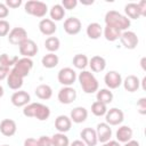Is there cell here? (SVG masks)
I'll use <instances>...</instances> for the list:
<instances>
[{
	"label": "cell",
	"instance_id": "cb8c5ba5",
	"mask_svg": "<svg viewBox=\"0 0 146 146\" xmlns=\"http://www.w3.org/2000/svg\"><path fill=\"white\" fill-rule=\"evenodd\" d=\"M35 92V96L40 99H43V100H47V99H50L51 96H52V89L49 84H40L35 88L34 90Z\"/></svg>",
	"mask_w": 146,
	"mask_h": 146
},
{
	"label": "cell",
	"instance_id": "8fae6325",
	"mask_svg": "<svg viewBox=\"0 0 146 146\" xmlns=\"http://www.w3.org/2000/svg\"><path fill=\"white\" fill-rule=\"evenodd\" d=\"M57 98H58L59 103H62V104H66V105L67 104H71L76 98V91L72 87H63L58 91Z\"/></svg>",
	"mask_w": 146,
	"mask_h": 146
},
{
	"label": "cell",
	"instance_id": "d4e9b609",
	"mask_svg": "<svg viewBox=\"0 0 146 146\" xmlns=\"http://www.w3.org/2000/svg\"><path fill=\"white\" fill-rule=\"evenodd\" d=\"M23 80L24 79H22L21 76H18L17 74H15L14 72L10 71L7 76V86L13 90H18L23 86Z\"/></svg>",
	"mask_w": 146,
	"mask_h": 146
},
{
	"label": "cell",
	"instance_id": "277c9868",
	"mask_svg": "<svg viewBox=\"0 0 146 146\" xmlns=\"http://www.w3.org/2000/svg\"><path fill=\"white\" fill-rule=\"evenodd\" d=\"M25 13L29 15H32L34 17H44L46 14L48 13V6L42 2V1H36V0H30L25 3L24 6Z\"/></svg>",
	"mask_w": 146,
	"mask_h": 146
},
{
	"label": "cell",
	"instance_id": "7a4b0ae2",
	"mask_svg": "<svg viewBox=\"0 0 146 146\" xmlns=\"http://www.w3.org/2000/svg\"><path fill=\"white\" fill-rule=\"evenodd\" d=\"M105 24L110 26H114L122 32V31H127V29H129L131 23L130 19L127 16L122 15L121 13L116 10H110L105 15Z\"/></svg>",
	"mask_w": 146,
	"mask_h": 146
},
{
	"label": "cell",
	"instance_id": "7c38bea8",
	"mask_svg": "<svg viewBox=\"0 0 146 146\" xmlns=\"http://www.w3.org/2000/svg\"><path fill=\"white\" fill-rule=\"evenodd\" d=\"M104 82L108 89H116L122 84V76L117 71H110L105 74Z\"/></svg>",
	"mask_w": 146,
	"mask_h": 146
},
{
	"label": "cell",
	"instance_id": "ba28073f",
	"mask_svg": "<svg viewBox=\"0 0 146 146\" xmlns=\"http://www.w3.org/2000/svg\"><path fill=\"white\" fill-rule=\"evenodd\" d=\"M124 114L120 108L113 107L111 110H107L105 114V121L108 125H119L123 122Z\"/></svg>",
	"mask_w": 146,
	"mask_h": 146
},
{
	"label": "cell",
	"instance_id": "f6af8a7d",
	"mask_svg": "<svg viewBox=\"0 0 146 146\" xmlns=\"http://www.w3.org/2000/svg\"><path fill=\"white\" fill-rule=\"evenodd\" d=\"M24 146H38V140L35 138H26L24 140Z\"/></svg>",
	"mask_w": 146,
	"mask_h": 146
},
{
	"label": "cell",
	"instance_id": "60d3db41",
	"mask_svg": "<svg viewBox=\"0 0 146 146\" xmlns=\"http://www.w3.org/2000/svg\"><path fill=\"white\" fill-rule=\"evenodd\" d=\"M8 15H9V9H8V7L6 6V3L0 2V19L6 18Z\"/></svg>",
	"mask_w": 146,
	"mask_h": 146
},
{
	"label": "cell",
	"instance_id": "52a82bcc",
	"mask_svg": "<svg viewBox=\"0 0 146 146\" xmlns=\"http://www.w3.org/2000/svg\"><path fill=\"white\" fill-rule=\"evenodd\" d=\"M120 41L125 49H130V50L135 49L139 42L137 34L132 31H123L120 35Z\"/></svg>",
	"mask_w": 146,
	"mask_h": 146
},
{
	"label": "cell",
	"instance_id": "ee69618b",
	"mask_svg": "<svg viewBox=\"0 0 146 146\" xmlns=\"http://www.w3.org/2000/svg\"><path fill=\"white\" fill-rule=\"evenodd\" d=\"M137 5H138L139 11H140V15H141V16H146V1H145V0H141V1L138 2Z\"/></svg>",
	"mask_w": 146,
	"mask_h": 146
},
{
	"label": "cell",
	"instance_id": "6da1fadb",
	"mask_svg": "<svg viewBox=\"0 0 146 146\" xmlns=\"http://www.w3.org/2000/svg\"><path fill=\"white\" fill-rule=\"evenodd\" d=\"M23 114L26 117H35L39 121H46L50 116V110L41 103H30L24 106Z\"/></svg>",
	"mask_w": 146,
	"mask_h": 146
},
{
	"label": "cell",
	"instance_id": "484cf974",
	"mask_svg": "<svg viewBox=\"0 0 146 146\" xmlns=\"http://www.w3.org/2000/svg\"><path fill=\"white\" fill-rule=\"evenodd\" d=\"M87 35L92 39V40H97L100 38L102 33H103V27L100 26L99 23H90L88 26H87Z\"/></svg>",
	"mask_w": 146,
	"mask_h": 146
},
{
	"label": "cell",
	"instance_id": "7dc6e473",
	"mask_svg": "<svg viewBox=\"0 0 146 146\" xmlns=\"http://www.w3.org/2000/svg\"><path fill=\"white\" fill-rule=\"evenodd\" d=\"M124 146H139V143L137 140H129L127 143H124Z\"/></svg>",
	"mask_w": 146,
	"mask_h": 146
},
{
	"label": "cell",
	"instance_id": "603a6c76",
	"mask_svg": "<svg viewBox=\"0 0 146 146\" xmlns=\"http://www.w3.org/2000/svg\"><path fill=\"white\" fill-rule=\"evenodd\" d=\"M132 129L129 125H121L116 130V139L119 143H127L132 138Z\"/></svg>",
	"mask_w": 146,
	"mask_h": 146
},
{
	"label": "cell",
	"instance_id": "681fc988",
	"mask_svg": "<svg viewBox=\"0 0 146 146\" xmlns=\"http://www.w3.org/2000/svg\"><path fill=\"white\" fill-rule=\"evenodd\" d=\"M3 94H5V90H3V87L0 84V98L3 96Z\"/></svg>",
	"mask_w": 146,
	"mask_h": 146
},
{
	"label": "cell",
	"instance_id": "836d02e7",
	"mask_svg": "<svg viewBox=\"0 0 146 146\" xmlns=\"http://www.w3.org/2000/svg\"><path fill=\"white\" fill-rule=\"evenodd\" d=\"M59 46H60V41L57 36H49L44 41V47L49 52L57 51L59 49Z\"/></svg>",
	"mask_w": 146,
	"mask_h": 146
},
{
	"label": "cell",
	"instance_id": "44dd1931",
	"mask_svg": "<svg viewBox=\"0 0 146 146\" xmlns=\"http://www.w3.org/2000/svg\"><path fill=\"white\" fill-rule=\"evenodd\" d=\"M91 68L92 72H96V73H99V72H103L106 67V60L104 57L102 56H94L91 57V59L89 60V64H88Z\"/></svg>",
	"mask_w": 146,
	"mask_h": 146
},
{
	"label": "cell",
	"instance_id": "1f68e13d",
	"mask_svg": "<svg viewBox=\"0 0 146 146\" xmlns=\"http://www.w3.org/2000/svg\"><path fill=\"white\" fill-rule=\"evenodd\" d=\"M50 138H51V145L52 146H70L68 137L65 133L57 132V133L52 135Z\"/></svg>",
	"mask_w": 146,
	"mask_h": 146
},
{
	"label": "cell",
	"instance_id": "c3c4849f",
	"mask_svg": "<svg viewBox=\"0 0 146 146\" xmlns=\"http://www.w3.org/2000/svg\"><path fill=\"white\" fill-rule=\"evenodd\" d=\"M70 146H86V144L82 140H74L73 143L70 144Z\"/></svg>",
	"mask_w": 146,
	"mask_h": 146
},
{
	"label": "cell",
	"instance_id": "5b68a950",
	"mask_svg": "<svg viewBox=\"0 0 146 146\" xmlns=\"http://www.w3.org/2000/svg\"><path fill=\"white\" fill-rule=\"evenodd\" d=\"M33 67V60L31 58H19L17 60V63L13 66V68L10 70L11 72H14L15 74H17L18 76H21L22 79H24L25 76H27L30 74V71Z\"/></svg>",
	"mask_w": 146,
	"mask_h": 146
},
{
	"label": "cell",
	"instance_id": "e575fe53",
	"mask_svg": "<svg viewBox=\"0 0 146 146\" xmlns=\"http://www.w3.org/2000/svg\"><path fill=\"white\" fill-rule=\"evenodd\" d=\"M18 59H19L18 56H9L8 54H1L0 55V65L9 68V67L14 66Z\"/></svg>",
	"mask_w": 146,
	"mask_h": 146
},
{
	"label": "cell",
	"instance_id": "30bf717a",
	"mask_svg": "<svg viewBox=\"0 0 146 146\" xmlns=\"http://www.w3.org/2000/svg\"><path fill=\"white\" fill-rule=\"evenodd\" d=\"M18 48H19V54L23 57H26V58H31V57L35 56L36 52H38V50H39L36 43L33 40L29 39V38L25 41H23L18 46Z\"/></svg>",
	"mask_w": 146,
	"mask_h": 146
},
{
	"label": "cell",
	"instance_id": "7bdbcfd3",
	"mask_svg": "<svg viewBox=\"0 0 146 146\" xmlns=\"http://www.w3.org/2000/svg\"><path fill=\"white\" fill-rule=\"evenodd\" d=\"M9 72H10V70H9L8 67H5V66L0 65V81H2V80H5V79H7V76H8Z\"/></svg>",
	"mask_w": 146,
	"mask_h": 146
},
{
	"label": "cell",
	"instance_id": "8d00e7d4",
	"mask_svg": "<svg viewBox=\"0 0 146 146\" xmlns=\"http://www.w3.org/2000/svg\"><path fill=\"white\" fill-rule=\"evenodd\" d=\"M10 32V25L6 19H0V36H6Z\"/></svg>",
	"mask_w": 146,
	"mask_h": 146
},
{
	"label": "cell",
	"instance_id": "d6a6232c",
	"mask_svg": "<svg viewBox=\"0 0 146 146\" xmlns=\"http://www.w3.org/2000/svg\"><path fill=\"white\" fill-rule=\"evenodd\" d=\"M72 63H73L74 67H76V68L83 71V70L88 66L89 59H88V57H87L86 55H83V54H76V55L73 57Z\"/></svg>",
	"mask_w": 146,
	"mask_h": 146
},
{
	"label": "cell",
	"instance_id": "b9f144b4",
	"mask_svg": "<svg viewBox=\"0 0 146 146\" xmlns=\"http://www.w3.org/2000/svg\"><path fill=\"white\" fill-rule=\"evenodd\" d=\"M22 5V0H7L6 1V6L8 8H18Z\"/></svg>",
	"mask_w": 146,
	"mask_h": 146
},
{
	"label": "cell",
	"instance_id": "7402d4cb",
	"mask_svg": "<svg viewBox=\"0 0 146 146\" xmlns=\"http://www.w3.org/2000/svg\"><path fill=\"white\" fill-rule=\"evenodd\" d=\"M122 83H123V87H124V89L127 90V91H129V92H135V91H137L138 89H139V87H140V81H139V79L136 76V75H128L125 79H124V81H122Z\"/></svg>",
	"mask_w": 146,
	"mask_h": 146
},
{
	"label": "cell",
	"instance_id": "3957f363",
	"mask_svg": "<svg viewBox=\"0 0 146 146\" xmlns=\"http://www.w3.org/2000/svg\"><path fill=\"white\" fill-rule=\"evenodd\" d=\"M78 79H79V82H80V86H81L82 90L86 94H94L99 88L98 80L89 71H86V70L81 71V73L79 74Z\"/></svg>",
	"mask_w": 146,
	"mask_h": 146
},
{
	"label": "cell",
	"instance_id": "9c48e42d",
	"mask_svg": "<svg viewBox=\"0 0 146 146\" xmlns=\"http://www.w3.org/2000/svg\"><path fill=\"white\" fill-rule=\"evenodd\" d=\"M27 39V32L23 27H14L8 33V41L14 46H19Z\"/></svg>",
	"mask_w": 146,
	"mask_h": 146
},
{
	"label": "cell",
	"instance_id": "bcb514c9",
	"mask_svg": "<svg viewBox=\"0 0 146 146\" xmlns=\"http://www.w3.org/2000/svg\"><path fill=\"white\" fill-rule=\"evenodd\" d=\"M102 146H121V145L117 140H108V141L104 143Z\"/></svg>",
	"mask_w": 146,
	"mask_h": 146
},
{
	"label": "cell",
	"instance_id": "ac0fdd59",
	"mask_svg": "<svg viewBox=\"0 0 146 146\" xmlns=\"http://www.w3.org/2000/svg\"><path fill=\"white\" fill-rule=\"evenodd\" d=\"M39 30L43 35L51 36L56 32L57 26H56L55 22H52L50 18H42L39 23Z\"/></svg>",
	"mask_w": 146,
	"mask_h": 146
},
{
	"label": "cell",
	"instance_id": "4dcf8cb0",
	"mask_svg": "<svg viewBox=\"0 0 146 146\" xmlns=\"http://www.w3.org/2000/svg\"><path fill=\"white\" fill-rule=\"evenodd\" d=\"M96 98L98 102L107 105L113 100V92L110 89H100V90H97Z\"/></svg>",
	"mask_w": 146,
	"mask_h": 146
},
{
	"label": "cell",
	"instance_id": "816d5d0a",
	"mask_svg": "<svg viewBox=\"0 0 146 146\" xmlns=\"http://www.w3.org/2000/svg\"><path fill=\"white\" fill-rule=\"evenodd\" d=\"M1 146H9V145H1Z\"/></svg>",
	"mask_w": 146,
	"mask_h": 146
},
{
	"label": "cell",
	"instance_id": "2e32d148",
	"mask_svg": "<svg viewBox=\"0 0 146 146\" xmlns=\"http://www.w3.org/2000/svg\"><path fill=\"white\" fill-rule=\"evenodd\" d=\"M81 140L86 144V146H96L98 143L96 130L92 128H84L80 132Z\"/></svg>",
	"mask_w": 146,
	"mask_h": 146
},
{
	"label": "cell",
	"instance_id": "f1b7e54d",
	"mask_svg": "<svg viewBox=\"0 0 146 146\" xmlns=\"http://www.w3.org/2000/svg\"><path fill=\"white\" fill-rule=\"evenodd\" d=\"M121 31L117 30L116 27L114 26H110V25H106L105 29H104V36L107 41H116L117 39H120V35H121Z\"/></svg>",
	"mask_w": 146,
	"mask_h": 146
},
{
	"label": "cell",
	"instance_id": "74e56055",
	"mask_svg": "<svg viewBox=\"0 0 146 146\" xmlns=\"http://www.w3.org/2000/svg\"><path fill=\"white\" fill-rule=\"evenodd\" d=\"M137 110H138L139 114H141V115L146 114V98L145 97H141L137 102Z\"/></svg>",
	"mask_w": 146,
	"mask_h": 146
},
{
	"label": "cell",
	"instance_id": "f907efd6",
	"mask_svg": "<svg viewBox=\"0 0 146 146\" xmlns=\"http://www.w3.org/2000/svg\"><path fill=\"white\" fill-rule=\"evenodd\" d=\"M144 63H145V58H141V66H143V68L145 70V65H144Z\"/></svg>",
	"mask_w": 146,
	"mask_h": 146
},
{
	"label": "cell",
	"instance_id": "f35d334b",
	"mask_svg": "<svg viewBox=\"0 0 146 146\" xmlns=\"http://www.w3.org/2000/svg\"><path fill=\"white\" fill-rule=\"evenodd\" d=\"M60 5L63 6L64 9L71 10V9H73V8H75V6L78 5V1H76V0H63Z\"/></svg>",
	"mask_w": 146,
	"mask_h": 146
},
{
	"label": "cell",
	"instance_id": "d6986e66",
	"mask_svg": "<svg viewBox=\"0 0 146 146\" xmlns=\"http://www.w3.org/2000/svg\"><path fill=\"white\" fill-rule=\"evenodd\" d=\"M87 117H88V111L86 107H82V106L74 107L70 114V119L74 123H82L87 120Z\"/></svg>",
	"mask_w": 146,
	"mask_h": 146
},
{
	"label": "cell",
	"instance_id": "4fadbf2b",
	"mask_svg": "<svg viewBox=\"0 0 146 146\" xmlns=\"http://www.w3.org/2000/svg\"><path fill=\"white\" fill-rule=\"evenodd\" d=\"M10 100H11V104L16 107H24L27 104H30L31 96L29 92H26L24 90H18L11 95Z\"/></svg>",
	"mask_w": 146,
	"mask_h": 146
},
{
	"label": "cell",
	"instance_id": "ab89813d",
	"mask_svg": "<svg viewBox=\"0 0 146 146\" xmlns=\"http://www.w3.org/2000/svg\"><path fill=\"white\" fill-rule=\"evenodd\" d=\"M38 140V146H52L51 145V138L48 136H41Z\"/></svg>",
	"mask_w": 146,
	"mask_h": 146
},
{
	"label": "cell",
	"instance_id": "83f0119b",
	"mask_svg": "<svg viewBox=\"0 0 146 146\" xmlns=\"http://www.w3.org/2000/svg\"><path fill=\"white\" fill-rule=\"evenodd\" d=\"M41 63L42 65L46 67V68H54L58 65L59 63V58L57 55H55L54 52H49L47 55H44L41 59Z\"/></svg>",
	"mask_w": 146,
	"mask_h": 146
},
{
	"label": "cell",
	"instance_id": "e0dca14e",
	"mask_svg": "<svg viewBox=\"0 0 146 146\" xmlns=\"http://www.w3.org/2000/svg\"><path fill=\"white\" fill-rule=\"evenodd\" d=\"M17 125L16 122L11 119H5L0 122V132L6 137H11L16 133Z\"/></svg>",
	"mask_w": 146,
	"mask_h": 146
},
{
	"label": "cell",
	"instance_id": "8992f818",
	"mask_svg": "<svg viewBox=\"0 0 146 146\" xmlns=\"http://www.w3.org/2000/svg\"><path fill=\"white\" fill-rule=\"evenodd\" d=\"M58 82L64 87H71L76 80V72L71 67H63L57 74Z\"/></svg>",
	"mask_w": 146,
	"mask_h": 146
},
{
	"label": "cell",
	"instance_id": "f546056e",
	"mask_svg": "<svg viewBox=\"0 0 146 146\" xmlns=\"http://www.w3.org/2000/svg\"><path fill=\"white\" fill-rule=\"evenodd\" d=\"M49 15H50V19L52 22L55 21H62L65 16V9L63 8L62 5L57 3V5H54L49 11Z\"/></svg>",
	"mask_w": 146,
	"mask_h": 146
},
{
	"label": "cell",
	"instance_id": "d590c367",
	"mask_svg": "<svg viewBox=\"0 0 146 146\" xmlns=\"http://www.w3.org/2000/svg\"><path fill=\"white\" fill-rule=\"evenodd\" d=\"M106 112H107V106L105 104H103V103H100L98 100H96V102L92 103V105H91V113L94 115H96V116H103V115L106 114Z\"/></svg>",
	"mask_w": 146,
	"mask_h": 146
},
{
	"label": "cell",
	"instance_id": "9a60e30c",
	"mask_svg": "<svg viewBox=\"0 0 146 146\" xmlns=\"http://www.w3.org/2000/svg\"><path fill=\"white\" fill-rule=\"evenodd\" d=\"M64 31L70 35H75L81 31V21L76 17H68L64 22Z\"/></svg>",
	"mask_w": 146,
	"mask_h": 146
},
{
	"label": "cell",
	"instance_id": "4316f807",
	"mask_svg": "<svg viewBox=\"0 0 146 146\" xmlns=\"http://www.w3.org/2000/svg\"><path fill=\"white\" fill-rule=\"evenodd\" d=\"M124 13H125L127 17H129V19H138L139 17H141L138 5L135 2L127 3L124 7Z\"/></svg>",
	"mask_w": 146,
	"mask_h": 146
},
{
	"label": "cell",
	"instance_id": "5bb4252c",
	"mask_svg": "<svg viewBox=\"0 0 146 146\" xmlns=\"http://www.w3.org/2000/svg\"><path fill=\"white\" fill-rule=\"evenodd\" d=\"M96 133H97L98 141H100V143L104 144V143L111 140V137H112V128L106 122L98 123L97 124V129H96Z\"/></svg>",
	"mask_w": 146,
	"mask_h": 146
},
{
	"label": "cell",
	"instance_id": "ffe728a7",
	"mask_svg": "<svg viewBox=\"0 0 146 146\" xmlns=\"http://www.w3.org/2000/svg\"><path fill=\"white\" fill-rule=\"evenodd\" d=\"M72 127V121L68 116L66 115H58L55 120V128L57 129L58 132L65 133L67 131H70Z\"/></svg>",
	"mask_w": 146,
	"mask_h": 146
}]
</instances>
